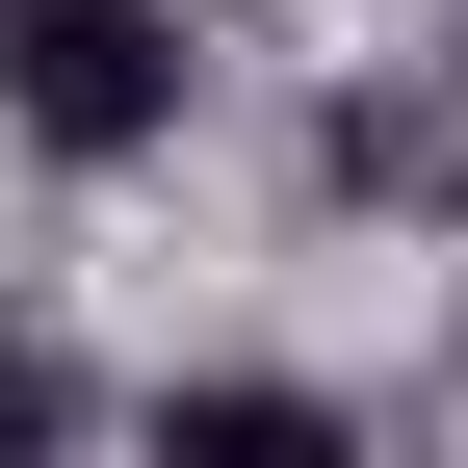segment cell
Instances as JSON below:
<instances>
[{
	"instance_id": "3",
	"label": "cell",
	"mask_w": 468,
	"mask_h": 468,
	"mask_svg": "<svg viewBox=\"0 0 468 468\" xmlns=\"http://www.w3.org/2000/svg\"><path fill=\"white\" fill-rule=\"evenodd\" d=\"M104 442H131V417L79 390V338H52L27 286H0V468H104Z\"/></svg>"
},
{
	"instance_id": "1",
	"label": "cell",
	"mask_w": 468,
	"mask_h": 468,
	"mask_svg": "<svg viewBox=\"0 0 468 468\" xmlns=\"http://www.w3.org/2000/svg\"><path fill=\"white\" fill-rule=\"evenodd\" d=\"M183 131H208L183 0H0V156L27 183H156Z\"/></svg>"
},
{
	"instance_id": "2",
	"label": "cell",
	"mask_w": 468,
	"mask_h": 468,
	"mask_svg": "<svg viewBox=\"0 0 468 468\" xmlns=\"http://www.w3.org/2000/svg\"><path fill=\"white\" fill-rule=\"evenodd\" d=\"M104 468H390V417L338 365H261V338H208V365H156L131 390V442Z\"/></svg>"
}]
</instances>
